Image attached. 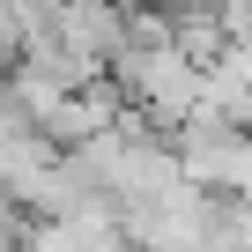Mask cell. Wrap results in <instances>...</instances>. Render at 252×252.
Listing matches in <instances>:
<instances>
[{"label":"cell","mask_w":252,"mask_h":252,"mask_svg":"<svg viewBox=\"0 0 252 252\" xmlns=\"http://www.w3.org/2000/svg\"><path fill=\"white\" fill-rule=\"evenodd\" d=\"M104 67H111V89L134 111H149L156 126H186L200 104V67L178 45H119Z\"/></svg>","instance_id":"1"},{"label":"cell","mask_w":252,"mask_h":252,"mask_svg":"<svg viewBox=\"0 0 252 252\" xmlns=\"http://www.w3.org/2000/svg\"><path fill=\"white\" fill-rule=\"evenodd\" d=\"M178 171L200 186V193H230V178H237V156H245V134H237V126H215V119H186L178 126Z\"/></svg>","instance_id":"2"},{"label":"cell","mask_w":252,"mask_h":252,"mask_svg":"<svg viewBox=\"0 0 252 252\" xmlns=\"http://www.w3.org/2000/svg\"><path fill=\"white\" fill-rule=\"evenodd\" d=\"M23 252H134V237L119 230L111 208H82V215H37Z\"/></svg>","instance_id":"3"},{"label":"cell","mask_w":252,"mask_h":252,"mask_svg":"<svg viewBox=\"0 0 252 252\" xmlns=\"http://www.w3.org/2000/svg\"><path fill=\"white\" fill-rule=\"evenodd\" d=\"M193 119H215V126H252V82L230 67V60H208L200 67V104H193Z\"/></svg>","instance_id":"4"},{"label":"cell","mask_w":252,"mask_h":252,"mask_svg":"<svg viewBox=\"0 0 252 252\" xmlns=\"http://www.w3.org/2000/svg\"><path fill=\"white\" fill-rule=\"evenodd\" d=\"M171 45H178L193 67H208V60H222V45H230V37H222V15L193 0V8H178V15H171Z\"/></svg>","instance_id":"5"},{"label":"cell","mask_w":252,"mask_h":252,"mask_svg":"<svg viewBox=\"0 0 252 252\" xmlns=\"http://www.w3.org/2000/svg\"><path fill=\"white\" fill-rule=\"evenodd\" d=\"M230 200L252 208V134H245V156H237V178H230Z\"/></svg>","instance_id":"6"},{"label":"cell","mask_w":252,"mask_h":252,"mask_svg":"<svg viewBox=\"0 0 252 252\" xmlns=\"http://www.w3.org/2000/svg\"><path fill=\"white\" fill-rule=\"evenodd\" d=\"M0 252H23V237H15V230H8V222H0Z\"/></svg>","instance_id":"7"}]
</instances>
